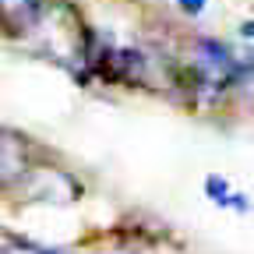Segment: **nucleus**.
I'll use <instances>...</instances> for the list:
<instances>
[{
    "label": "nucleus",
    "instance_id": "7ed1b4c3",
    "mask_svg": "<svg viewBox=\"0 0 254 254\" xmlns=\"http://www.w3.org/2000/svg\"><path fill=\"white\" fill-rule=\"evenodd\" d=\"M177 4H180V7H184L187 14H198V11L205 7V0H177Z\"/></svg>",
    "mask_w": 254,
    "mask_h": 254
},
{
    "label": "nucleus",
    "instance_id": "f03ea898",
    "mask_svg": "<svg viewBox=\"0 0 254 254\" xmlns=\"http://www.w3.org/2000/svg\"><path fill=\"white\" fill-rule=\"evenodd\" d=\"M4 11H7L11 18L18 14V21H21V25H28L32 18L39 14V0H4Z\"/></svg>",
    "mask_w": 254,
    "mask_h": 254
},
{
    "label": "nucleus",
    "instance_id": "20e7f679",
    "mask_svg": "<svg viewBox=\"0 0 254 254\" xmlns=\"http://www.w3.org/2000/svg\"><path fill=\"white\" fill-rule=\"evenodd\" d=\"M21 247H25L28 254H57V251H46V247H39V244H28V240H25Z\"/></svg>",
    "mask_w": 254,
    "mask_h": 254
},
{
    "label": "nucleus",
    "instance_id": "f257e3e1",
    "mask_svg": "<svg viewBox=\"0 0 254 254\" xmlns=\"http://www.w3.org/2000/svg\"><path fill=\"white\" fill-rule=\"evenodd\" d=\"M205 190H208L212 198H219V205H233V208H240V212H247V208H251V201H247L244 194H233V190H230V184L222 180V177H208Z\"/></svg>",
    "mask_w": 254,
    "mask_h": 254
}]
</instances>
